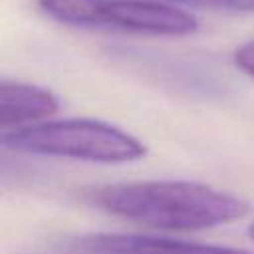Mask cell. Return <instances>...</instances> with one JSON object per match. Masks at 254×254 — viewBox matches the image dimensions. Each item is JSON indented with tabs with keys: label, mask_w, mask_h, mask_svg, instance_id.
<instances>
[{
	"label": "cell",
	"mask_w": 254,
	"mask_h": 254,
	"mask_svg": "<svg viewBox=\"0 0 254 254\" xmlns=\"http://www.w3.org/2000/svg\"><path fill=\"white\" fill-rule=\"evenodd\" d=\"M52 20L95 30H119L149 36H189L198 20L181 8L155 0H36Z\"/></svg>",
	"instance_id": "obj_3"
},
{
	"label": "cell",
	"mask_w": 254,
	"mask_h": 254,
	"mask_svg": "<svg viewBox=\"0 0 254 254\" xmlns=\"http://www.w3.org/2000/svg\"><path fill=\"white\" fill-rule=\"evenodd\" d=\"M171 2H179L194 8H210V10H226L228 4V0H171Z\"/></svg>",
	"instance_id": "obj_7"
},
{
	"label": "cell",
	"mask_w": 254,
	"mask_h": 254,
	"mask_svg": "<svg viewBox=\"0 0 254 254\" xmlns=\"http://www.w3.org/2000/svg\"><path fill=\"white\" fill-rule=\"evenodd\" d=\"M226 10H236V12H254V0H228Z\"/></svg>",
	"instance_id": "obj_8"
},
{
	"label": "cell",
	"mask_w": 254,
	"mask_h": 254,
	"mask_svg": "<svg viewBox=\"0 0 254 254\" xmlns=\"http://www.w3.org/2000/svg\"><path fill=\"white\" fill-rule=\"evenodd\" d=\"M60 107L58 97L40 85L2 79L0 81V127L2 133L30 127L52 117Z\"/></svg>",
	"instance_id": "obj_5"
},
{
	"label": "cell",
	"mask_w": 254,
	"mask_h": 254,
	"mask_svg": "<svg viewBox=\"0 0 254 254\" xmlns=\"http://www.w3.org/2000/svg\"><path fill=\"white\" fill-rule=\"evenodd\" d=\"M77 254H254L250 250L137 234H91L77 238Z\"/></svg>",
	"instance_id": "obj_4"
},
{
	"label": "cell",
	"mask_w": 254,
	"mask_h": 254,
	"mask_svg": "<svg viewBox=\"0 0 254 254\" xmlns=\"http://www.w3.org/2000/svg\"><path fill=\"white\" fill-rule=\"evenodd\" d=\"M234 65L246 75L254 77V40L240 44L234 52Z\"/></svg>",
	"instance_id": "obj_6"
},
{
	"label": "cell",
	"mask_w": 254,
	"mask_h": 254,
	"mask_svg": "<svg viewBox=\"0 0 254 254\" xmlns=\"http://www.w3.org/2000/svg\"><path fill=\"white\" fill-rule=\"evenodd\" d=\"M0 143L16 153L91 163H129L143 159L147 153L137 137L97 119H62L30 125L2 133Z\"/></svg>",
	"instance_id": "obj_2"
},
{
	"label": "cell",
	"mask_w": 254,
	"mask_h": 254,
	"mask_svg": "<svg viewBox=\"0 0 254 254\" xmlns=\"http://www.w3.org/2000/svg\"><path fill=\"white\" fill-rule=\"evenodd\" d=\"M91 202L125 220L159 230H204L248 212V202L192 181H137L99 187Z\"/></svg>",
	"instance_id": "obj_1"
},
{
	"label": "cell",
	"mask_w": 254,
	"mask_h": 254,
	"mask_svg": "<svg viewBox=\"0 0 254 254\" xmlns=\"http://www.w3.org/2000/svg\"><path fill=\"white\" fill-rule=\"evenodd\" d=\"M248 234H250V236H252V240H254V222L250 224V228H248Z\"/></svg>",
	"instance_id": "obj_9"
}]
</instances>
